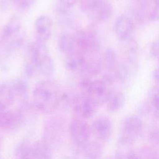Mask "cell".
I'll return each instance as SVG.
<instances>
[{
    "label": "cell",
    "mask_w": 159,
    "mask_h": 159,
    "mask_svg": "<svg viewBox=\"0 0 159 159\" xmlns=\"http://www.w3.org/2000/svg\"><path fill=\"white\" fill-rule=\"evenodd\" d=\"M63 94L58 86L53 81L42 80L35 86L32 93L34 107L45 114L55 112L61 102Z\"/></svg>",
    "instance_id": "cell-1"
},
{
    "label": "cell",
    "mask_w": 159,
    "mask_h": 159,
    "mask_svg": "<svg viewBox=\"0 0 159 159\" xmlns=\"http://www.w3.org/2000/svg\"><path fill=\"white\" fill-rule=\"evenodd\" d=\"M28 61L45 76H50L54 72L55 64L45 43L35 41L29 45Z\"/></svg>",
    "instance_id": "cell-2"
},
{
    "label": "cell",
    "mask_w": 159,
    "mask_h": 159,
    "mask_svg": "<svg viewBox=\"0 0 159 159\" xmlns=\"http://www.w3.org/2000/svg\"><path fill=\"white\" fill-rule=\"evenodd\" d=\"M78 86L80 93L92 99L98 107L106 102L111 91L107 88V84L103 80L81 78Z\"/></svg>",
    "instance_id": "cell-3"
},
{
    "label": "cell",
    "mask_w": 159,
    "mask_h": 159,
    "mask_svg": "<svg viewBox=\"0 0 159 159\" xmlns=\"http://www.w3.org/2000/svg\"><path fill=\"white\" fill-rule=\"evenodd\" d=\"M76 49L83 54L100 52V42L96 31L93 28L78 30L74 35Z\"/></svg>",
    "instance_id": "cell-4"
},
{
    "label": "cell",
    "mask_w": 159,
    "mask_h": 159,
    "mask_svg": "<svg viewBox=\"0 0 159 159\" xmlns=\"http://www.w3.org/2000/svg\"><path fill=\"white\" fill-rule=\"evenodd\" d=\"M68 128L71 139L78 147L89 141L92 134L91 129L84 119L80 117L73 119Z\"/></svg>",
    "instance_id": "cell-5"
},
{
    "label": "cell",
    "mask_w": 159,
    "mask_h": 159,
    "mask_svg": "<svg viewBox=\"0 0 159 159\" xmlns=\"http://www.w3.org/2000/svg\"><path fill=\"white\" fill-rule=\"evenodd\" d=\"M119 65L117 55L111 48H107L102 55V66L104 69L103 81L107 84L114 83L117 80V71Z\"/></svg>",
    "instance_id": "cell-6"
},
{
    "label": "cell",
    "mask_w": 159,
    "mask_h": 159,
    "mask_svg": "<svg viewBox=\"0 0 159 159\" xmlns=\"http://www.w3.org/2000/svg\"><path fill=\"white\" fill-rule=\"evenodd\" d=\"M64 132V122L62 119L53 117L49 119L43 128V140L51 147L57 145L61 140Z\"/></svg>",
    "instance_id": "cell-7"
},
{
    "label": "cell",
    "mask_w": 159,
    "mask_h": 159,
    "mask_svg": "<svg viewBox=\"0 0 159 159\" xmlns=\"http://www.w3.org/2000/svg\"><path fill=\"white\" fill-rule=\"evenodd\" d=\"M71 106L78 117L84 120L92 117L99 107L92 99L81 93L73 98Z\"/></svg>",
    "instance_id": "cell-8"
},
{
    "label": "cell",
    "mask_w": 159,
    "mask_h": 159,
    "mask_svg": "<svg viewBox=\"0 0 159 159\" xmlns=\"http://www.w3.org/2000/svg\"><path fill=\"white\" fill-rule=\"evenodd\" d=\"M142 129V121L138 116H129L123 122L119 138L134 143L141 135Z\"/></svg>",
    "instance_id": "cell-9"
},
{
    "label": "cell",
    "mask_w": 159,
    "mask_h": 159,
    "mask_svg": "<svg viewBox=\"0 0 159 159\" xmlns=\"http://www.w3.org/2000/svg\"><path fill=\"white\" fill-rule=\"evenodd\" d=\"M114 12L112 4L108 0H98L86 12L93 20L105 22L111 19Z\"/></svg>",
    "instance_id": "cell-10"
},
{
    "label": "cell",
    "mask_w": 159,
    "mask_h": 159,
    "mask_svg": "<svg viewBox=\"0 0 159 159\" xmlns=\"http://www.w3.org/2000/svg\"><path fill=\"white\" fill-rule=\"evenodd\" d=\"M135 24L130 16L125 14L120 16L114 26V32L117 39L122 42H127L132 39Z\"/></svg>",
    "instance_id": "cell-11"
},
{
    "label": "cell",
    "mask_w": 159,
    "mask_h": 159,
    "mask_svg": "<svg viewBox=\"0 0 159 159\" xmlns=\"http://www.w3.org/2000/svg\"><path fill=\"white\" fill-rule=\"evenodd\" d=\"M25 122V116L22 110H6L0 117V129L14 130L21 127Z\"/></svg>",
    "instance_id": "cell-12"
},
{
    "label": "cell",
    "mask_w": 159,
    "mask_h": 159,
    "mask_svg": "<svg viewBox=\"0 0 159 159\" xmlns=\"http://www.w3.org/2000/svg\"><path fill=\"white\" fill-rule=\"evenodd\" d=\"M53 21L47 15L39 16L34 23V34L36 41L45 43L52 35Z\"/></svg>",
    "instance_id": "cell-13"
},
{
    "label": "cell",
    "mask_w": 159,
    "mask_h": 159,
    "mask_svg": "<svg viewBox=\"0 0 159 159\" xmlns=\"http://www.w3.org/2000/svg\"><path fill=\"white\" fill-rule=\"evenodd\" d=\"M103 152L101 143L97 141H89L78 147L73 159H100Z\"/></svg>",
    "instance_id": "cell-14"
},
{
    "label": "cell",
    "mask_w": 159,
    "mask_h": 159,
    "mask_svg": "<svg viewBox=\"0 0 159 159\" xmlns=\"http://www.w3.org/2000/svg\"><path fill=\"white\" fill-rule=\"evenodd\" d=\"M92 134L100 141L107 142L111 137L112 125L107 117H100L95 120L91 126Z\"/></svg>",
    "instance_id": "cell-15"
},
{
    "label": "cell",
    "mask_w": 159,
    "mask_h": 159,
    "mask_svg": "<svg viewBox=\"0 0 159 159\" xmlns=\"http://www.w3.org/2000/svg\"><path fill=\"white\" fill-rule=\"evenodd\" d=\"M140 6L147 20H159V0H134Z\"/></svg>",
    "instance_id": "cell-16"
},
{
    "label": "cell",
    "mask_w": 159,
    "mask_h": 159,
    "mask_svg": "<svg viewBox=\"0 0 159 159\" xmlns=\"http://www.w3.org/2000/svg\"><path fill=\"white\" fill-rule=\"evenodd\" d=\"M9 83L12 88L16 101H20L22 107H26L27 104H28L29 96V85L27 82L22 79H17L13 80Z\"/></svg>",
    "instance_id": "cell-17"
},
{
    "label": "cell",
    "mask_w": 159,
    "mask_h": 159,
    "mask_svg": "<svg viewBox=\"0 0 159 159\" xmlns=\"http://www.w3.org/2000/svg\"><path fill=\"white\" fill-rule=\"evenodd\" d=\"M32 159H52V147L46 142L39 140L32 144Z\"/></svg>",
    "instance_id": "cell-18"
},
{
    "label": "cell",
    "mask_w": 159,
    "mask_h": 159,
    "mask_svg": "<svg viewBox=\"0 0 159 159\" xmlns=\"http://www.w3.org/2000/svg\"><path fill=\"white\" fill-rule=\"evenodd\" d=\"M125 97L124 93L120 91H111L106 102L107 109L111 112H117L120 110L125 104Z\"/></svg>",
    "instance_id": "cell-19"
},
{
    "label": "cell",
    "mask_w": 159,
    "mask_h": 159,
    "mask_svg": "<svg viewBox=\"0 0 159 159\" xmlns=\"http://www.w3.org/2000/svg\"><path fill=\"white\" fill-rule=\"evenodd\" d=\"M58 47L60 51L66 55H71L76 50L74 35L69 34H61L58 39Z\"/></svg>",
    "instance_id": "cell-20"
},
{
    "label": "cell",
    "mask_w": 159,
    "mask_h": 159,
    "mask_svg": "<svg viewBox=\"0 0 159 159\" xmlns=\"http://www.w3.org/2000/svg\"><path fill=\"white\" fill-rule=\"evenodd\" d=\"M133 142L119 138L116 151L117 159H128L135 152L133 147Z\"/></svg>",
    "instance_id": "cell-21"
},
{
    "label": "cell",
    "mask_w": 159,
    "mask_h": 159,
    "mask_svg": "<svg viewBox=\"0 0 159 159\" xmlns=\"http://www.w3.org/2000/svg\"><path fill=\"white\" fill-rule=\"evenodd\" d=\"M15 102L16 99L10 83H0V102L7 107Z\"/></svg>",
    "instance_id": "cell-22"
},
{
    "label": "cell",
    "mask_w": 159,
    "mask_h": 159,
    "mask_svg": "<svg viewBox=\"0 0 159 159\" xmlns=\"http://www.w3.org/2000/svg\"><path fill=\"white\" fill-rule=\"evenodd\" d=\"M15 159H32V144L27 140L20 142L14 151Z\"/></svg>",
    "instance_id": "cell-23"
},
{
    "label": "cell",
    "mask_w": 159,
    "mask_h": 159,
    "mask_svg": "<svg viewBox=\"0 0 159 159\" xmlns=\"http://www.w3.org/2000/svg\"><path fill=\"white\" fill-rule=\"evenodd\" d=\"M137 154L141 159H159V152L153 147L144 146Z\"/></svg>",
    "instance_id": "cell-24"
},
{
    "label": "cell",
    "mask_w": 159,
    "mask_h": 159,
    "mask_svg": "<svg viewBox=\"0 0 159 159\" xmlns=\"http://www.w3.org/2000/svg\"><path fill=\"white\" fill-rule=\"evenodd\" d=\"M14 6L20 11H27L34 4L35 0H10Z\"/></svg>",
    "instance_id": "cell-25"
},
{
    "label": "cell",
    "mask_w": 159,
    "mask_h": 159,
    "mask_svg": "<svg viewBox=\"0 0 159 159\" xmlns=\"http://www.w3.org/2000/svg\"><path fill=\"white\" fill-rule=\"evenodd\" d=\"M148 137L155 147L159 148V127L152 128L149 131Z\"/></svg>",
    "instance_id": "cell-26"
},
{
    "label": "cell",
    "mask_w": 159,
    "mask_h": 159,
    "mask_svg": "<svg viewBox=\"0 0 159 159\" xmlns=\"http://www.w3.org/2000/svg\"><path fill=\"white\" fill-rule=\"evenodd\" d=\"M98 0H79L81 10L86 13L91 6Z\"/></svg>",
    "instance_id": "cell-27"
},
{
    "label": "cell",
    "mask_w": 159,
    "mask_h": 159,
    "mask_svg": "<svg viewBox=\"0 0 159 159\" xmlns=\"http://www.w3.org/2000/svg\"><path fill=\"white\" fill-rule=\"evenodd\" d=\"M150 52L155 58L159 60V40L152 43L150 48Z\"/></svg>",
    "instance_id": "cell-28"
},
{
    "label": "cell",
    "mask_w": 159,
    "mask_h": 159,
    "mask_svg": "<svg viewBox=\"0 0 159 159\" xmlns=\"http://www.w3.org/2000/svg\"><path fill=\"white\" fill-rule=\"evenodd\" d=\"M79 0H59L60 6L71 9Z\"/></svg>",
    "instance_id": "cell-29"
},
{
    "label": "cell",
    "mask_w": 159,
    "mask_h": 159,
    "mask_svg": "<svg viewBox=\"0 0 159 159\" xmlns=\"http://www.w3.org/2000/svg\"><path fill=\"white\" fill-rule=\"evenodd\" d=\"M153 78L155 82L157 84V86H159V68L156 69L153 73Z\"/></svg>",
    "instance_id": "cell-30"
},
{
    "label": "cell",
    "mask_w": 159,
    "mask_h": 159,
    "mask_svg": "<svg viewBox=\"0 0 159 159\" xmlns=\"http://www.w3.org/2000/svg\"><path fill=\"white\" fill-rule=\"evenodd\" d=\"M6 108L7 107L6 106H4L1 102H0V117L6 111Z\"/></svg>",
    "instance_id": "cell-31"
},
{
    "label": "cell",
    "mask_w": 159,
    "mask_h": 159,
    "mask_svg": "<svg viewBox=\"0 0 159 159\" xmlns=\"http://www.w3.org/2000/svg\"><path fill=\"white\" fill-rule=\"evenodd\" d=\"M128 159H141V158L139 156L138 154L135 153V152L132 155H131Z\"/></svg>",
    "instance_id": "cell-32"
},
{
    "label": "cell",
    "mask_w": 159,
    "mask_h": 159,
    "mask_svg": "<svg viewBox=\"0 0 159 159\" xmlns=\"http://www.w3.org/2000/svg\"><path fill=\"white\" fill-rule=\"evenodd\" d=\"M1 141H2V138H1V136L0 135V148H1Z\"/></svg>",
    "instance_id": "cell-33"
},
{
    "label": "cell",
    "mask_w": 159,
    "mask_h": 159,
    "mask_svg": "<svg viewBox=\"0 0 159 159\" xmlns=\"http://www.w3.org/2000/svg\"><path fill=\"white\" fill-rule=\"evenodd\" d=\"M66 159H73V158H66Z\"/></svg>",
    "instance_id": "cell-34"
},
{
    "label": "cell",
    "mask_w": 159,
    "mask_h": 159,
    "mask_svg": "<svg viewBox=\"0 0 159 159\" xmlns=\"http://www.w3.org/2000/svg\"><path fill=\"white\" fill-rule=\"evenodd\" d=\"M108 159H111V158H108Z\"/></svg>",
    "instance_id": "cell-35"
}]
</instances>
